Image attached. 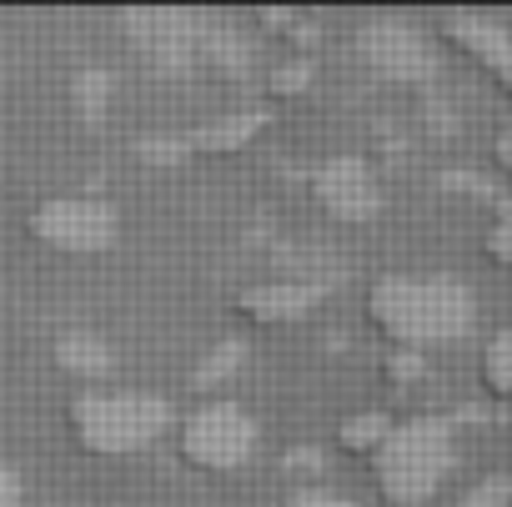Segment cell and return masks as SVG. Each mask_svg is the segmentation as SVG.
<instances>
[{
    "instance_id": "cell-4",
    "label": "cell",
    "mask_w": 512,
    "mask_h": 507,
    "mask_svg": "<svg viewBox=\"0 0 512 507\" xmlns=\"http://www.w3.org/2000/svg\"><path fill=\"white\" fill-rule=\"evenodd\" d=\"M171 442H176V457H181L191 472L221 477V472H236V467L251 462L256 442H262V427H256V417H251L241 402H231V397H206V402H196L186 417H176Z\"/></svg>"
},
{
    "instance_id": "cell-12",
    "label": "cell",
    "mask_w": 512,
    "mask_h": 507,
    "mask_svg": "<svg viewBox=\"0 0 512 507\" xmlns=\"http://www.w3.org/2000/svg\"><path fill=\"white\" fill-rule=\"evenodd\" d=\"M482 387L487 397H512V332H497L482 352Z\"/></svg>"
},
{
    "instance_id": "cell-16",
    "label": "cell",
    "mask_w": 512,
    "mask_h": 507,
    "mask_svg": "<svg viewBox=\"0 0 512 507\" xmlns=\"http://www.w3.org/2000/svg\"><path fill=\"white\" fill-rule=\"evenodd\" d=\"M106 96H111V81H106L101 71H86V76L76 81V101H81V111H86L91 121L106 111Z\"/></svg>"
},
{
    "instance_id": "cell-10",
    "label": "cell",
    "mask_w": 512,
    "mask_h": 507,
    "mask_svg": "<svg viewBox=\"0 0 512 507\" xmlns=\"http://www.w3.org/2000/svg\"><path fill=\"white\" fill-rule=\"evenodd\" d=\"M56 362H61L71 377H81V382H91V387H106V377H111V367H116V352H111V342L96 337V332H66V337L56 342Z\"/></svg>"
},
{
    "instance_id": "cell-11",
    "label": "cell",
    "mask_w": 512,
    "mask_h": 507,
    "mask_svg": "<svg viewBox=\"0 0 512 507\" xmlns=\"http://www.w3.org/2000/svg\"><path fill=\"white\" fill-rule=\"evenodd\" d=\"M387 432H392V412H357V417H347L337 427V447L362 457V462H372V452L382 447Z\"/></svg>"
},
{
    "instance_id": "cell-19",
    "label": "cell",
    "mask_w": 512,
    "mask_h": 507,
    "mask_svg": "<svg viewBox=\"0 0 512 507\" xmlns=\"http://www.w3.org/2000/svg\"><path fill=\"white\" fill-rule=\"evenodd\" d=\"M507 492H512V487H497V477H492V482H482L477 492H467V497H462V507H502V502H507Z\"/></svg>"
},
{
    "instance_id": "cell-5",
    "label": "cell",
    "mask_w": 512,
    "mask_h": 507,
    "mask_svg": "<svg viewBox=\"0 0 512 507\" xmlns=\"http://www.w3.org/2000/svg\"><path fill=\"white\" fill-rule=\"evenodd\" d=\"M26 231L51 246V251H76V257H91V251H106L121 231V216L106 196H51L26 216Z\"/></svg>"
},
{
    "instance_id": "cell-14",
    "label": "cell",
    "mask_w": 512,
    "mask_h": 507,
    "mask_svg": "<svg viewBox=\"0 0 512 507\" xmlns=\"http://www.w3.org/2000/svg\"><path fill=\"white\" fill-rule=\"evenodd\" d=\"M236 367H241V342H216L211 357L191 372V382H196V387H221Z\"/></svg>"
},
{
    "instance_id": "cell-13",
    "label": "cell",
    "mask_w": 512,
    "mask_h": 507,
    "mask_svg": "<svg viewBox=\"0 0 512 507\" xmlns=\"http://www.w3.org/2000/svg\"><path fill=\"white\" fill-rule=\"evenodd\" d=\"M282 507H357L342 487H332L327 477H312V482H292Z\"/></svg>"
},
{
    "instance_id": "cell-17",
    "label": "cell",
    "mask_w": 512,
    "mask_h": 507,
    "mask_svg": "<svg viewBox=\"0 0 512 507\" xmlns=\"http://www.w3.org/2000/svg\"><path fill=\"white\" fill-rule=\"evenodd\" d=\"M307 76H312V61H287L272 71V91L277 96H302L307 91Z\"/></svg>"
},
{
    "instance_id": "cell-15",
    "label": "cell",
    "mask_w": 512,
    "mask_h": 507,
    "mask_svg": "<svg viewBox=\"0 0 512 507\" xmlns=\"http://www.w3.org/2000/svg\"><path fill=\"white\" fill-rule=\"evenodd\" d=\"M487 257L497 262V267H512V206H502L497 211V221L487 226Z\"/></svg>"
},
{
    "instance_id": "cell-9",
    "label": "cell",
    "mask_w": 512,
    "mask_h": 507,
    "mask_svg": "<svg viewBox=\"0 0 512 507\" xmlns=\"http://www.w3.org/2000/svg\"><path fill=\"white\" fill-rule=\"evenodd\" d=\"M367 61H372L377 76H387V81H422V76L432 71V51H427L412 31H402V26L372 31V36H367Z\"/></svg>"
},
{
    "instance_id": "cell-7",
    "label": "cell",
    "mask_w": 512,
    "mask_h": 507,
    "mask_svg": "<svg viewBox=\"0 0 512 507\" xmlns=\"http://www.w3.org/2000/svg\"><path fill=\"white\" fill-rule=\"evenodd\" d=\"M317 302H322L317 277H272V282H251L246 292H236L231 307L251 327H282V322H302Z\"/></svg>"
},
{
    "instance_id": "cell-8",
    "label": "cell",
    "mask_w": 512,
    "mask_h": 507,
    "mask_svg": "<svg viewBox=\"0 0 512 507\" xmlns=\"http://www.w3.org/2000/svg\"><path fill=\"white\" fill-rule=\"evenodd\" d=\"M442 26H447L452 46H462L487 76H497V81L512 91V36H507V31H497V26L482 21V16H447Z\"/></svg>"
},
{
    "instance_id": "cell-20",
    "label": "cell",
    "mask_w": 512,
    "mask_h": 507,
    "mask_svg": "<svg viewBox=\"0 0 512 507\" xmlns=\"http://www.w3.org/2000/svg\"><path fill=\"white\" fill-rule=\"evenodd\" d=\"M0 507H21V477L0 467Z\"/></svg>"
},
{
    "instance_id": "cell-1",
    "label": "cell",
    "mask_w": 512,
    "mask_h": 507,
    "mask_svg": "<svg viewBox=\"0 0 512 507\" xmlns=\"http://www.w3.org/2000/svg\"><path fill=\"white\" fill-rule=\"evenodd\" d=\"M367 322L397 347L422 352L452 342L472 322V297L452 277H377L367 287Z\"/></svg>"
},
{
    "instance_id": "cell-18",
    "label": "cell",
    "mask_w": 512,
    "mask_h": 507,
    "mask_svg": "<svg viewBox=\"0 0 512 507\" xmlns=\"http://www.w3.org/2000/svg\"><path fill=\"white\" fill-rule=\"evenodd\" d=\"M382 372H387V382H397V387H407V382H417V377L427 372V362H422V352H392Z\"/></svg>"
},
{
    "instance_id": "cell-21",
    "label": "cell",
    "mask_w": 512,
    "mask_h": 507,
    "mask_svg": "<svg viewBox=\"0 0 512 507\" xmlns=\"http://www.w3.org/2000/svg\"><path fill=\"white\" fill-rule=\"evenodd\" d=\"M492 151H497V166H502V171H512V121L497 131V146H492Z\"/></svg>"
},
{
    "instance_id": "cell-2",
    "label": "cell",
    "mask_w": 512,
    "mask_h": 507,
    "mask_svg": "<svg viewBox=\"0 0 512 507\" xmlns=\"http://www.w3.org/2000/svg\"><path fill=\"white\" fill-rule=\"evenodd\" d=\"M176 412L161 392L141 387H86L66 402V432L91 457H131L171 437Z\"/></svg>"
},
{
    "instance_id": "cell-3",
    "label": "cell",
    "mask_w": 512,
    "mask_h": 507,
    "mask_svg": "<svg viewBox=\"0 0 512 507\" xmlns=\"http://www.w3.org/2000/svg\"><path fill=\"white\" fill-rule=\"evenodd\" d=\"M372 482L392 507H422L457 467V437L442 417H392V432L372 452Z\"/></svg>"
},
{
    "instance_id": "cell-6",
    "label": "cell",
    "mask_w": 512,
    "mask_h": 507,
    "mask_svg": "<svg viewBox=\"0 0 512 507\" xmlns=\"http://www.w3.org/2000/svg\"><path fill=\"white\" fill-rule=\"evenodd\" d=\"M312 201L337 221H367L377 211V176L357 156H332L312 171Z\"/></svg>"
}]
</instances>
